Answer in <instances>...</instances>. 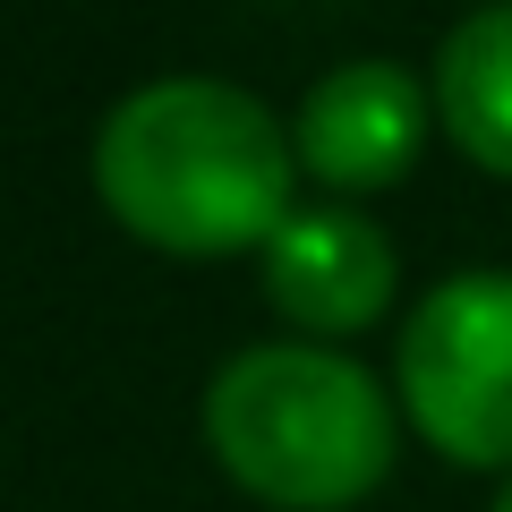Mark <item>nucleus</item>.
Instances as JSON below:
<instances>
[{
  "instance_id": "1",
  "label": "nucleus",
  "mask_w": 512,
  "mask_h": 512,
  "mask_svg": "<svg viewBox=\"0 0 512 512\" xmlns=\"http://www.w3.org/2000/svg\"><path fill=\"white\" fill-rule=\"evenodd\" d=\"M94 188L128 239L163 256H239L299 214V154L248 86L154 77L94 128Z\"/></svg>"
},
{
  "instance_id": "2",
  "label": "nucleus",
  "mask_w": 512,
  "mask_h": 512,
  "mask_svg": "<svg viewBox=\"0 0 512 512\" xmlns=\"http://www.w3.org/2000/svg\"><path fill=\"white\" fill-rule=\"evenodd\" d=\"M205 444L274 512H350L402 453L393 393L325 342H256L205 384Z\"/></svg>"
},
{
  "instance_id": "3",
  "label": "nucleus",
  "mask_w": 512,
  "mask_h": 512,
  "mask_svg": "<svg viewBox=\"0 0 512 512\" xmlns=\"http://www.w3.org/2000/svg\"><path fill=\"white\" fill-rule=\"evenodd\" d=\"M393 384H402V419L419 427V444H436L453 470L512 478V274L504 265L444 274L402 316Z\"/></svg>"
},
{
  "instance_id": "4",
  "label": "nucleus",
  "mask_w": 512,
  "mask_h": 512,
  "mask_svg": "<svg viewBox=\"0 0 512 512\" xmlns=\"http://www.w3.org/2000/svg\"><path fill=\"white\" fill-rule=\"evenodd\" d=\"M427 120H436V94L402 60H342L308 86V103L291 120V154L333 197H367V188L410 180Z\"/></svg>"
},
{
  "instance_id": "5",
  "label": "nucleus",
  "mask_w": 512,
  "mask_h": 512,
  "mask_svg": "<svg viewBox=\"0 0 512 512\" xmlns=\"http://www.w3.org/2000/svg\"><path fill=\"white\" fill-rule=\"evenodd\" d=\"M402 291L393 239L359 214V205H299L274 239H265V299L291 316L299 333H367Z\"/></svg>"
},
{
  "instance_id": "6",
  "label": "nucleus",
  "mask_w": 512,
  "mask_h": 512,
  "mask_svg": "<svg viewBox=\"0 0 512 512\" xmlns=\"http://www.w3.org/2000/svg\"><path fill=\"white\" fill-rule=\"evenodd\" d=\"M436 120L478 171L512 180V0H487L436 52Z\"/></svg>"
},
{
  "instance_id": "7",
  "label": "nucleus",
  "mask_w": 512,
  "mask_h": 512,
  "mask_svg": "<svg viewBox=\"0 0 512 512\" xmlns=\"http://www.w3.org/2000/svg\"><path fill=\"white\" fill-rule=\"evenodd\" d=\"M487 512H512V478H504V487H495V504Z\"/></svg>"
}]
</instances>
